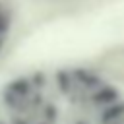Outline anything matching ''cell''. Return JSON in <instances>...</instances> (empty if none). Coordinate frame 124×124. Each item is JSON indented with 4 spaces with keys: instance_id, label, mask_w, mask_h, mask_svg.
Here are the masks:
<instances>
[{
    "instance_id": "cell-4",
    "label": "cell",
    "mask_w": 124,
    "mask_h": 124,
    "mask_svg": "<svg viewBox=\"0 0 124 124\" xmlns=\"http://www.w3.org/2000/svg\"><path fill=\"white\" fill-rule=\"evenodd\" d=\"M74 76L78 78V81H79V83H83V85H85V87H89V89H97V87L101 85V79H99L95 74H91V72L78 70V72H74Z\"/></svg>"
},
{
    "instance_id": "cell-5",
    "label": "cell",
    "mask_w": 124,
    "mask_h": 124,
    "mask_svg": "<svg viewBox=\"0 0 124 124\" xmlns=\"http://www.w3.org/2000/svg\"><path fill=\"white\" fill-rule=\"evenodd\" d=\"M12 27V14L6 6H0V37H8Z\"/></svg>"
},
{
    "instance_id": "cell-1",
    "label": "cell",
    "mask_w": 124,
    "mask_h": 124,
    "mask_svg": "<svg viewBox=\"0 0 124 124\" xmlns=\"http://www.w3.org/2000/svg\"><path fill=\"white\" fill-rule=\"evenodd\" d=\"M118 101V91L110 85H99L93 93V103L95 105H110Z\"/></svg>"
},
{
    "instance_id": "cell-3",
    "label": "cell",
    "mask_w": 124,
    "mask_h": 124,
    "mask_svg": "<svg viewBox=\"0 0 124 124\" xmlns=\"http://www.w3.org/2000/svg\"><path fill=\"white\" fill-rule=\"evenodd\" d=\"M122 114H124V103H116V105L110 103V107L103 110V122L112 124V122H116Z\"/></svg>"
},
{
    "instance_id": "cell-6",
    "label": "cell",
    "mask_w": 124,
    "mask_h": 124,
    "mask_svg": "<svg viewBox=\"0 0 124 124\" xmlns=\"http://www.w3.org/2000/svg\"><path fill=\"white\" fill-rule=\"evenodd\" d=\"M112 124H116V122H112Z\"/></svg>"
},
{
    "instance_id": "cell-2",
    "label": "cell",
    "mask_w": 124,
    "mask_h": 124,
    "mask_svg": "<svg viewBox=\"0 0 124 124\" xmlns=\"http://www.w3.org/2000/svg\"><path fill=\"white\" fill-rule=\"evenodd\" d=\"M29 91H31V83H29L27 79H23V78L17 79V81H14V83H10L8 89H6V93H10V95H14V97H17V99L27 97Z\"/></svg>"
}]
</instances>
